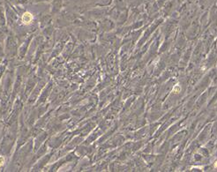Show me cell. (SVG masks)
<instances>
[{
	"label": "cell",
	"instance_id": "6da1fadb",
	"mask_svg": "<svg viewBox=\"0 0 217 172\" xmlns=\"http://www.w3.org/2000/svg\"><path fill=\"white\" fill-rule=\"evenodd\" d=\"M34 19V16L32 13L28 12H26L22 17H21V21H22V23L25 24V25H29L32 23V21Z\"/></svg>",
	"mask_w": 217,
	"mask_h": 172
},
{
	"label": "cell",
	"instance_id": "7a4b0ae2",
	"mask_svg": "<svg viewBox=\"0 0 217 172\" xmlns=\"http://www.w3.org/2000/svg\"><path fill=\"white\" fill-rule=\"evenodd\" d=\"M180 91H181V88H180V86H178V85L175 86L174 88H173V92H174V93H179Z\"/></svg>",
	"mask_w": 217,
	"mask_h": 172
},
{
	"label": "cell",
	"instance_id": "3957f363",
	"mask_svg": "<svg viewBox=\"0 0 217 172\" xmlns=\"http://www.w3.org/2000/svg\"><path fill=\"white\" fill-rule=\"evenodd\" d=\"M5 164V158L3 156H0V167H2Z\"/></svg>",
	"mask_w": 217,
	"mask_h": 172
},
{
	"label": "cell",
	"instance_id": "277c9868",
	"mask_svg": "<svg viewBox=\"0 0 217 172\" xmlns=\"http://www.w3.org/2000/svg\"><path fill=\"white\" fill-rule=\"evenodd\" d=\"M214 167H215V168H217V162H215V163H214Z\"/></svg>",
	"mask_w": 217,
	"mask_h": 172
}]
</instances>
